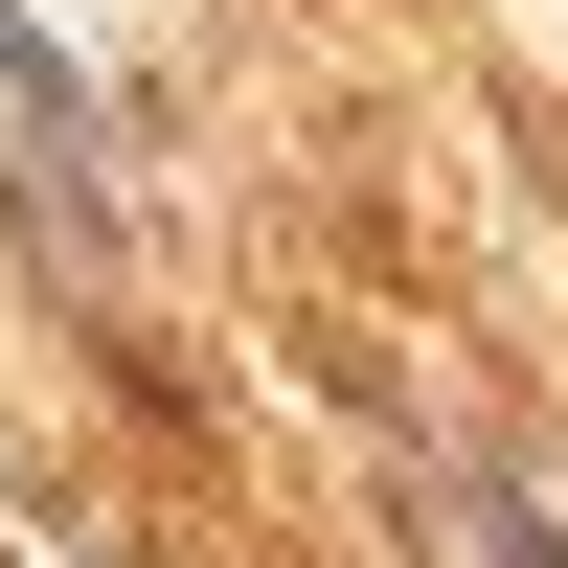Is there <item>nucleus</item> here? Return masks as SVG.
<instances>
[{"mask_svg":"<svg viewBox=\"0 0 568 568\" xmlns=\"http://www.w3.org/2000/svg\"><path fill=\"white\" fill-rule=\"evenodd\" d=\"M500 568H568V546H546V524H500Z\"/></svg>","mask_w":568,"mask_h":568,"instance_id":"f257e3e1","label":"nucleus"}]
</instances>
